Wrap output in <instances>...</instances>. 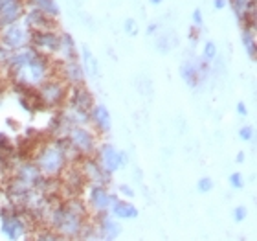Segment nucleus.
Masks as SVG:
<instances>
[{"mask_svg": "<svg viewBox=\"0 0 257 241\" xmlns=\"http://www.w3.org/2000/svg\"><path fill=\"white\" fill-rule=\"evenodd\" d=\"M46 226L66 241H81L92 237V226L86 225V206L79 199H68L52 204L44 212Z\"/></svg>", "mask_w": 257, "mask_h": 241, "instance_id": "f257e3e1", "label": "nucleus"}, {"mask_svg": "<svg viewBox=\"0 0 257 241\" xmlns=\"http://www.w3.org/2000/svg\"><path fill=\"white\" fill-rule=\"evenodd\" d=\"M110 215L116 219H136L138 217V208L133 203L123 201V199L114 197L112 204H110Z\"/></svg>", "mask_w": 257, "mask_h": 241, "instance_id": "a211bd4d", "label": "nucleus"}, {"mask_svg": "<svg viewBox=\"0 0 257 241\" xmlns=\"http://www.w3.org/2000/svg\"><path fill=\"white\" fill-rule=\"evenodd\" d=\"M24 6H26V10L41 11V13L54 17V19L59 15V8L55 4V0H24Z\"/></svg>", "mask_w": 257, "mask_h": 241, "instance_id": "6ab92c4d", "label": "nucleus"}, {"mask_svg": "<svg viewBox=\"0 0 257 241\" xmlns=\"http://www.w3.org/2000/svg\"><path fill=\"white\" fill-rule=\"evenodd\" d=\"M96 160L101 164L108 173H114L118 172L119 168H121V160H119V151L114 147L112 144H101L97 145V151H96Z\"/></svg>", "mask_w": 257, "mask_h": 241, "instance_id": "4468645a", "label": "nucleus"}, {"mask_svg": "<svg viewBox=\"0 0 257 241\" xmlns=\"http://www.w3.org/2000/svg\"><path fill=\"white\" fill-rule=\"evenodd\" d=\"M66 103H68L70 107L77 109V111H83V113H90V109L96 105V103H94L92 92L88 91L85 85L68 87V98H66Z\"/></svg>", "mask_w": 257, "mask_h": 241, "instance_id": "f8f14e48", "label": "nucleus"}, {"mask_svg": "<svg viewBox=\"0 0 257 241\" xmlns=\"http://www.w3.org/2000/svg\"><path fill=\"white\" fill-rule=\"evenodd\" d=\"M28 223L26 217L13 212H4L0 215V234L6 241H22L28 237Z\"/></svg>", "mask_w": 257, "mask_h": 241, "instance_id": "423d86ee", "label": "nucleus"}, {"mask_svg": "<svg viewBox=\"0 0 257 241\" xmlns=\"http://www.w3.org/2000/svg\"><path fill=\"white\" fill-rule=\"evenodd\" d=\"M119 192L123 193V195H127V197H134L133 188H128L127 184H119Z\"/></svg>", "mask_w": 257, "mask_h": 241, "instance_id": "2f4dec72", "label": "nucleus"}, {"mask_svg": "<svg viewBox=\"0 0 257 241\" xmlns=\"http://www.w3.org/2000/svg\"><path fill=\"white\" fill-rule=\"evenodd\" d=\"M72 158L75 162L79 160V156H75L72 153V149L68 147L64 138H52L39 144L32 156L33 164L37 166V170L44 179L61 177L63 172L72 162Z\"/></svg>", "mask_w": 257, "mask_h": 241, "instance_id": "f03ea898", "label": "nucleus"}, {"mask_svg": "<svg viewBox=\"0 0 257 241\" xmlns=\"http://www.w3.org/2000/svg\"><path fill=\"white\" fill-rule=\"evenodd\" d=\"M239 136H241L242 142H252L253 138V131L250 125H244V127L239 129Z\"/></svg>", "mask_w": 257, "mask_h": 241, "instance_id": "cd10ccee", "label": "nucleus"}, {"mask_svg": "<svg viewBox=\"0 0 257 241\" xmlns=\"http://www.w3.org/2000/svg\"><path fill=\"white\" fill-rule=\"evenodd\" d=\"M11 55H13V52H10V50L4 48V46H0V66L8 68V63H10Z\"/></svg>", "mask_w": 257, "mask_h": 241, "instance_id": "bb28decb", "label": "nucleus"}, {"mask_svg": "<svg viewBox=\"0 0 257 241\" xmlns=\"http://www.w3.org/2000/svg\"><path fill=\"white\" fill-rule=\"evenodd\" d=\"M160 2H164V0H151V4H160Z\"/></svg>", "mask_w": 257, "mask_h": 241, "instance_id": "4c0bfd02", "label": "nucleus"}, {"mask_svg": "<svg viewBox=\"0 0 257 241\" xmlns=\"http://www.w3.org/2000/svg\"><path fill=\"white\" fill-rule=\"evenodd\" d=\"M26 13L24 0H0V28L22 21Z\"/></svg>", "mask_w": 257, "mask_h": 241, "instance_id": "9b49d317", "label": "nucleus"}, {"mask_svg": "<svg viewBox=\"0 0 257 241\" xmlns=\"http://www.w3.org/2000/svg\"><path fill=\"white\" fill-rule=\"evenodd\" d=\"M77 168H79L81 175L85 179L88 186H107L110 182V175L105 168L96 160V156H85L77 160Z\"/></svg>", "mask_w": 257, "mask_h": 241, "instance_id": "0eeeda50", "label": "nucleus"}, {"mask_svg": "<svg viewBox=\"0 0 257 241\" xmlns=\"http://www.w3.org/2000/svg\"><path fill=\"white\" fill-rule=\"evenodd\" d=\"M83 59H85V63L81 64V66H83V70H85V74L92 75V77H97V74H99L97 61H96V57L90 54L88 46H85V48H83Z\"/></svg>", "mask_w": 257, "mask_h": 241, "instance_id": "412c9836", "label": "nucleus"}, {"mask_svg": "<svg viewBox=\"0 0 257 241\" xmlns=\"http://www.w3.org/2000/svg\"><path fill=\"white\" fill-rule=\"evenodd\" d=\"M22 22L30 28V32H48V30H57L54 17H48L35 10H26Z\"/></svg>", "mask_w": 257, "mask_h": 241, "instance_id": "ddd939ff", "label": "nucleus"}, {"mask_svg": "<svg viewBox=\"0 0 257 241\" xmlns=\"http://www.w3.org/2000/svg\"><path fill=\"white\" fill-rule=\"evenodd\" d=\"M198 192H202V193H206V192H211L213 190V181L209 177H204V179H200L198 181Z\"/></svg>", "mask_w": 257, "mask_h": 241, "instance_id": "a878e982", "label": "nucleus"}, {"mask_svg": "<svg viewBox=\"0 0 257 241\" xmlns=\"http://www.w3.org/2000/svg\"><path fill=\"white\" fill-rule=\"evenodd\" d=\"M83 241H103V239H99V237H88V239H83Z\"/></svg>", "mask_w": 257, "mask_h": 241, "instance_id": "c9c22d12", "label": "nucleus"}, {"mask_svg": "<svg viewBox=\"0 0 257 241\" xmlns=\"http://www.w3.org/2000/svg\"><path fill=\"white\" fill-rule=\"evenodd\" d=\"M215 55H217V46H215V43L208 41V43L204 44L202 59H204V61H211V59H215Z\"/></svg>", "mask_w": 257, "mask_h": 241, "instance_id": "b1692460", "label": "nucleus"}, {"mask_svg": "<svg viewBox=\"0 0 257 241\" xmlns=\"http://www.w3.org/2000/svg\"><path fill=\"white\" fill-rule=\"evenodd\" d=\"M237 113L241 114V116H246V114H248V109H246V105H244V103H242V102H239V103H237Z\"/></svg>", "mask_w": 257, "mask_h": 241, "instance_id": "473e14b6", "label": "nucleus"}, {"mask_svg": "<svg viewBox=\"0 0 257 241\" xmlns=\"http://www.w3.org/2000/svg\"><path fill=\"white\" fill-rule=\"evenodd\" d=\"M155 30H156L155 24H153V26H149V33H155Z\"/></svg>", "mask_w": 257, "mask_h": 241, "instance_id": "e433bc0d", "label": "nucleus"}, {"mask_svg": "<svg viewBox=\"0 0 257 241\" xmlns=\"http://www.w3.org/2000/svg\"><path fill=\"white\" fill-rule=\"evenodd\" d=\"M224 4H226V0H215V8H217V10H222Z\"/></svg>", "mask_w": 257, "mask_h": 241, "instance_id": "72a5a7b5", "label": "nucleus"}, {"mask_svg": "<svg viewBox=\"0 0 257 241\" xmlns=\"http://www.w3.org/2000/svg\"><path fill=\"white\" fill-rule=\"evenodd\" d=\"M55 75L63 79L68 87L85 85V70L79 64V61H66V63H54Z\"/></svg>", "mask_w": 257, "mask_h": 241, "instance_id": "1a4fd4ad", "label": "nucleus"}, {"mask_svg": "<svg viewBox=\"0 0 257 241\" xmlns=\"http://www.w3.org/2000/svg\"><path fill=\"white\" fill-rule=\"evenodd\" d=\"M35 96L41 109H61L68 98V85L57 75H52L35 89Z\"/></svg>", "mask_w": 257, "mask_h": 241, "instance_id": "20e7f679", "label": "nucleus"}, {"mask_svg": "<svg viewBox=\"0 0 257 241\" xmlns=\"http://www.w3.org/2000/svg\"><path fill=\"white\" fill-rule=\"evenodd\" d=\"M230 184L235 188V190H241V188L244 186V177H242L239 172L231 173V175H230Z\"/></svg>", "mask_w": 257, "mask_h": 241, "instance_id": "393cba45", "label": "nucleus"}, {"mask_svg": "<svg viewBox=\"0 0 257 241\" xmlns=\"http://www.w3.org/2000/svg\"><path fill=\"white\" fill-rule=\"evenodd\" d=\"M246 215H248L246 206H237V208L233 210V219H235L237 223H241V221L246 219Z\"/></svg>", "mask_w": 257, "mask_h": 241, "instance_id": "c85d7f7f", "label": "nucleus"}, {"mask_svg": "<svg viewBox=\"0 0 257 241\" xmlns=\"http://www.w3.org/2000/svg\"><path fill=\"white\" fill-rule=\"evenodd\" d=\"M237 162H239V164H242V162H244V153H237Z\"/></svg>", "mask_w": 257, "mask_h": 241, "instance_id": "f704fd0d", "label": "nucleus"}, {"mask_svg": "<svg viewBox=\"0 0 257 241\" xmlns=\"http://www.w3.org/2000/svg\"><path fill=\"white\" fill-rule=\"evenodd\" d=\"M61 44V32L57 30H48V32H32L30 39V46H32L37 54L54 59L55 52Z\"/></svg>", "mask_w": 257, "mask_h": 241, "instance_id": "6e6552de", "label": "nucleus"}, {"mask_svg": "<svg viewBox=\"0 0 257 241\" xmlns=\"http://www.w3.org/2000/svg\"><path fill=\"white\" fill-rule=\"evenodd\" d=\"M30 241H66L64 237H61L57 232L50 230V228H41L33 234V237Z\"/></svg>", "mask_w": 257, "mask_h": 241, "instance_id": "5701e85b", "label": "nucleus"}, {"mask_svg": "<svg viewBox=\"0 0 257 241\" xmlns=\"http://www.w3.org/2000/svg\"><path fill=\"white\" fill-rule=\"evenodd\" d=\"M30 39H32V32L22 21L0 28V46L8 48L10 52H17V50L30 46Z\"/></svg>", "mask_w": 257, "mask_h": 241, "instance_id": "39448f33", "label": "nucleus"}, {"mask_svg": "<svg viewBox=\"0 0 257 241\" xmlns=\"http://www.w3.org/2000/svg\"><path fill=\"white\" fill-rule=\"evenodd\" d=\"M88 118L90 123L94 125V131L97 134L108 133L110 131V125H112V120H110V113L107 111L105 105H94L88 113Z\"/></svg>", "mask_w": 257, "mask_h": 241, "instance_id": "dca6fc26", "label": "nucleus"}, {"mask_svg": "<svg viewBox=\"0 0 257 241\" xmlns=\"http://www.w3.org/2000/svg\"><path fill=\"white\" fill-rule=\"evenodd\" d=\"M97 234H99V239L103 241H114L116 237L121 234V225L118 223L116 217H112L110 214H97Z\"/></svg>", "mask_w": 257, "mask_h": 241, "instance_id": "2eb2a0df", "label": "nucleus"}, {"mask_svg": "<svg viewBox=\"0 0 257 241\" xmlns=\"http://www.w3.org/2000/svg\"><path fill=\"white\" fill-rule=\"evenodd\" d=\"M64 140L75 156L85 158V156H94L97 151V133L90 125H74L64 134Z\"/></svg>", "mask_w": 257, "mask_h": 241, "instance_id": "7ed1b4c3", "label": "nucleus"}, {"mask_svg": "<svg viewBox=\"0 0 257 241\" xmlns=\"http://www.w3.org/2000/svg\"><path fill=\"white\" fill-rule=\"evenodd\" d=\"M193 22H195V28H202V13H200V10L193 11Z\"/></svg>", "mask_w": 257, "mask_h": 241, "instance_id": "7c9ffc66", "label": "nucleus"}, {"mask_svg": "<svg viewBox=\"0 0 257 241\" xmlns=\"http://www.w3.org/2000/svg\"><path fill=\"white\" fill-rule=\"evenodd\" d=\"M242 44H244V48H246L248 55L255 59V30L252 28H244V32H242Z\"/></svg>", "mask_w": 257, "mask_h": 241, "instance_id": "4be33fe9", "label": "nucleus"}, {"mask_svg": "<svg viewBox=\"0 0 257 241\" xmlns=\"http://www.w3.org/2000/svg\"><path fill=\"white\" fill-rule=\"evenodd\" d=\"M77 59V50H75L74 39L68 33H61V44L54 55V63H66V61Z\"/></svg>", "mask_w": 257, "mask_h": 241, "instance_id": "f3484780", "label": "nucleus"}, {"mask_svg": "<svg viewBox=\"0 0 257 241\" xmlns=\"http://www.w3.org/2000/svg\"><path fill=\"white\" fill-rule=\"evenodd\" d=\"M125 32L131 33V35H136V33H138V26H136V22H134L133 19H128V21L125 22Z\"/></svg>", "mask_w": 257, "mask_h": 241, "instance_id": "c756f323", "label": "nucleus"}, {"mask_svg": "<svg viewBox=\"0 0 257 241\" xmlns=\"http://www.w3.org/2000/svg\"><path fill=\"white\" fill-rule=\"evenodd\" d=\"M114 201V195L107 190V186H90L86 203L94 214H105Z\"/></svg>", "mask_w": 257, "mask_h": 241, "instance_id": "9d476101", "label": "nucleus"}, {"mask_svg": "<svg viewBox=\"0 0 257 241\" xmlns=\"http://www.w3.org/2000/svg\"><path fill=\"white\" fill-rule=\"evenodd\" d=\"M180 75L189 87H198V75H197V64L195 61H184L180 66Z\"/></svg>", "mask_w": 257, "mask_h": 241, "instance_id": "aec40b11", "label": "nucleus"}]
</instances>
